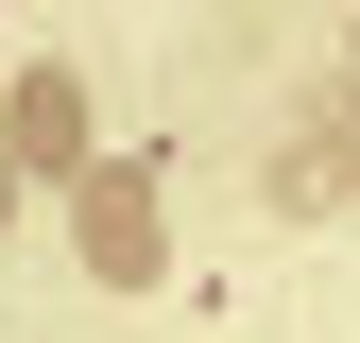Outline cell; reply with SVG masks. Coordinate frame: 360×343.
<instances>
[{
    "instance_id": "1",
    "label": "cell",
    "mask_w": 360,
    "mask_h": 343,
    "mask_svg": "<svg viewBox=\"0 0 360 343\" xmlns=\"http://www.w3.org/2000/svg\"><path fill=\"white\" fill-rule=\"evenodd\" d=\"M155 172H86V257H103V275H155Z\"/></svg>"
},
{
    "instance_id": "2",
    "label": "cell",
    "mask_w": 360,
    "mask_h": 343,
    "mask_svg": "<svg viewBox=\"0 0 360 343\" xmlns=\"http://www.w3.org/2000/svg\"><path fill=\"white\" fill-rule=\"evenodd\" d=\"M18 155H86V103H69V69H34V86H18Z\"/></svg>"
}]
</instances>
